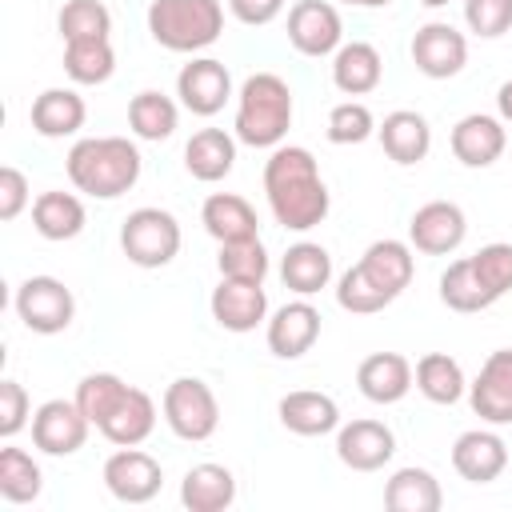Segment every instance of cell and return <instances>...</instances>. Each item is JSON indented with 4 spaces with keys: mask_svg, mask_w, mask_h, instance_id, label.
Wrapping results in <instances>:
<instances>
[{
    "mask_svg": "<svg viewBox=\"0 0 512 512\" xmlns=\"http://www.w3.org/2000/svg\"><path fill=\"white\" fill-rule=\"evenodd\" d=\"M232 164H236V136H228L224 128H200L184 144V168L204 184L224 180Z\"/></svg>",
    "mask_w": 512,
    "mask_h": 512,
    "instance_id": "obj_28",
    "label": "cell"
},
{
    "mask_svg": "<svg viewBox=\"0 0 512 512\" xmlns=\"http://www.w3.org/2000/svg\"><path fill=\"white\" fill-rule=\"evenodd\" d=\"M176 96L188 112L196 116H216L228 100H232V72L212 60V56H196L180 68L176 76Z\"/></svg>",
    "mask_w": 512,
    "mask_h": 512,
    "instance_id": "obj_12",
    "label": "cell"
},
{
    "mask_svg": "<svg viewBox=\"0 0 512 512\" xmlns=\"http://www.w3.org/2000/svg\"><path fill=\"white\" fill-rule=\"evenodd\" d=\"M384 504L392 512H440L444 492L440 480L428 468H396L392 480L384 484Z\"/></svg>",
    "mask_w": 512,
    "mask_h": 512,
    "instance_id": "obj_31",
    "label": "cell"
},
{
    "mask_svg": "<svg viewBox=\"0 0 512 512\" xmlns=\"http://www.w3.org/2000/svg\"><path fill=\"white\" fill-rule=\"evenodd\" d=\"M496 112H500L504 124H512V80L500 84V92H496Z\"/></svg>",
    "mask_w": 512,
    "mask_h": 512,
    "instance_id": "obj_48",
    "label": "cell"
},
{
    "mask_svg": "<svg viewBox=\"0 0 512 512\" xmlns=\"http://www.w3.org/2000/svg\"><path fill=\"white\" fill-rule=\"evenodd\" d=\"M320 340V312L308 304V296L284 304L268 320V348L280 360H300Z\"/></svg>",
    "mask_w": 512,
    "mask_h": 512,
    "instance_id": "obj_18",
    "label": "cell"
},
{
    "mask_svg": "<svg viewBox=\"0 0 512 512\" xmlns=\"http://www.w3.org/2000/svg\"><path fill=\"white\" fill-rule=\"evenodd\" d=\"M84 204L72 192H40L32 200V228L44 240H72L84 232Z\"/></svg>",
    "mask_w": 512,
    "mask_h": 512,
    "instance_id": "obj_32",
    "label": "cell"
},
{
    "mask_svg": "<svg viewBox=\"0 0 512 512\" xmlns=\"http://www.w3.org/2000/svg\"><path fill=\"white\" fill-rule=\"evenodd\" d=\"M212 320L224 332H252L264 316H268V292L256 280H228L220 276V284L212 288Z\"/></svg>",
    "mask_w": 512,
    "mask_h": 512,
    "instance_id": "obj_16",
    "label": "cell"
},
{
    "mask_svg": "<svg viewBox=\"0 0 512 512\" xmlns=\"http://www.w3.org/2000/svg\"><path fill=\"white\" fill-rule=\"evenodd\" d=\"M464 236H468V220L464 208L452 200H428L408 220V240L424 256H448L464 244Z\"/></svg>",
    "mask_w": 512,
    "mask_h": 512,
    "instance_id": "obj_9",
    "label": "cell"
},
{
    "mask_svg": "<svg viewBox=\"0 0 512 512\" xmlns=\"http://www.w3.org/2000/svg\"><path fill=\"white\" fill-rule=\"evenodd\" d=\"M236 500V476L224 464H192L180 480V504L188 512H224Z\"/></svg>",
    "mask_w": 512,
    "mask_h": 512,
    "instance_id": "obj_27",
    "label": "cell"
},
{
    "mask_svg": "<svg viewBox=\"0 0 512 512\" xmlns=\"http://www.w3.org/2000/svg\"><path fill=\"white\" fill-rule=\"evenodd\" d=\"M88 120V104L80 92L72 88H44L36 100H32V128L44 136V140H64V136H76Z\"/></svg>",
    "mask_w": 512,
    "mask_h": 512,
    "instance_id": "obj_22",
    "label": "cell"
},
{
    "mask_svg": "<svg viewBox=\"0 0 512 512\" xmlns=\"http://www.w3.org/2000/svg\"><path fill=\"white\" fill-rule=\"evenodd\" d=\"M412 64L428 80L456 76L468 64V40H464V32H456L444 20H432V24L416 28V36H412Z\"/></svg>",
    "mask_w": 512,
    "mask_h": 512,
    "instance_id": "obj_14",
    "label": "cell"
},
{
    "mask_svg": "<svg viewBox=\"0 0 512 512\" xmlns=\"http://www.w3.org/2000/svg\"><path fill=\"white\" fill-rule=\"evenodd\" d=\"M440 300L452 312H484L488 304H496L492 292L480 284V276H476V268H472L468 256L464 260H452L444 268V276H440Z\"/></svg>",
    "mask_w": 512,
    "mask_h": 512,
    "instance_id": "obj_35",
    "label": "cell"
},
{
    "mask_svg": "<svg viewBox=\"0 0 512 512\" xmlns=\"http://www.w3.org/2000/svg\"><path fill=\"white\" fill-rule=\"evenodd\" d=\"M344 4H352V8H384L392 0H344Z\"/></svg>",
    "mask_w": 512,
    "mask_h": 512,
    "instance_id": "obj_49",
    "label": "cell"
},
{
    "mask_svg": "<svg viewBox=\"0 0 512 512\" xmlns=\"http://www.w3.org/2000/svg\"><path fill=\"white\" fill-rule=\"evenodd\" d=\"M464 20L476 36L496 40L512 28V0H464Z\"/></svg>",
    "mask_w": 512,
    "mask_h": 512,
    "instance_id": "obj_44",
    "label": "cell"
},
{
    "mask_svg": "<svg viewBox=\"0 0 512 512\" xmlns=\"http://www.w3.org/2000/svg\"><path fill=\"white\" fill-rule=\"evenodd\" d=\"M360 268L368 272V280L376 288H384L392 300L412 284V272H416V260H412V248L404 240H376L364 248L360 256Z\"/></svg>",
    "mask_w": 512,
    "mask_h": 512,
    "instance_id": "obj_29",
    "label": "cell"
},
{
    "mask_svg": "<svg viewBox=\"0 0 512 512\" xmlns=\"http://www.w3.org/2000/svg\"><path fill=\"white\" fill-rule=\"evenodd\" d=\"M120 248L136 268H164L180 252V220L164 208H136L120 224Z\"/></svg>",
    "mask_w": 512,
    "mask_h": 512,
    "instance_id": "obj_5",
    "label": "cell"
},
{
    "mask_svg": "<svg viewBox=\"0 0 512 512\" xmlns=\"http://www.w3.org/2000/svg\"><path fill=\"white\" fill-rule=\"evenodd\" d=\"M380 76H384V60L368 40H352L332 52V84L344 96H368L372 88H380Z\"/></svg>",
    "mask_w": 512,
    "mask_h": 512,
    "instance_id": "obj_25",
    "label": "cell"
},
{
    "mask_svg": "<svg viewBox=\"0 0 512 512\" xmlns=\"http://www.w3.org/2000/svg\"><path fill=\"white\" fill-rule=\"evenodd\" d=\"M200 224L216 244H232V240H252L260 236V220L252 212V204L236 192H212L200 208Z\"/></svg>",
    "mask_w": 512,
    "mask_h": 512,
    "instance_id": "obj_24",
    "label": "cell"
},
{
    "mask_svg": "<svg viewBox=\"0 0 512 512\" xmlns=\"http://www.w3.org/2000/svg\"><path fill=\"white\" fill-rule=\"evenodd\" d=\"M412 384H416L412 380V364L400 352H372L356 368V388L372 404H396V400L408 396Z\"/></svg>",
    "mask_w": 512,
    "mask_h": 512,
    "instance_id": "obj_20",
    "label": "cell"
},
{
    "mask_svg": "<svg viewBox=\"0 0 512 512\" xmlns=\"http://www.w3.org/2000/svg\"><path fill=\"white\" fill-rule=\"evenodd\" d=\"M152 428H156V404H152V396L144 388H132L128 384L124 400L100 424V436L112 440L116 448H136V444H144L152 436Z\"/></svg>",
    "mask_w": 512,
    "mask_h": 512,
    "instance_id": "obj_26",
    "label": "cell"
},
{
    "mask_svg": "<svg viewBox=\"0 0 512 512\" xmlns=\"http://www.w3.org/2000/svg\"><path fill=\"white\" fill-rule=\"evenodd\" d=\"M88 416L76 400H44L32 412V444L48 456H72L88 440Z\"/></svg>",
    "mask_w": 512,
    "mask_h": 512,
    "instance_id": "obj_10",
    "label": "cell"
},
{
    "mask_svg": "<svg viewBox=\"0 0 512 512\" xmlns=\"http://www.w3.org/2000/svg\"><path fill=\"white\" fill-rule=\"evenodd\" d=\"M424 8H440V4H448V0H420Z\"/></svg>",
    "mask_w": 512,
    "mask_h": 512,
    "instance_id": "obj_50",
    "label": "cell"
},
{
    "mask_svg": "<svg viewBox=\"0 0 512 512\" xmlns=\"http://www.w3.org/2000/svg\"><path fill=\"white\" fill-rule=\"evenodd\" d=\"M164 424L180 436V440H208L216 428H220V404H216V392L200 380V376H180L164 388Z\"/></svg>",
    "mask_w": 512,
    "mask_h": 512,
    "instance_id": "obj_6",
    "label": "cell"
},
{
    "mask_svg": "<svg viewBox=\"0 0 512 512\" xmlns=\"http://www.w3.org/2000/svg\"><path fill=\"white\" fill-rule=\"evenodd\" d=\"M276 416L288 432L296 436H328L340 428V408L328 392H312V388H296L276 404Z\"/></svg>",
    "mask_w": 512,
    "mask_h": 512,
    "instance_id": "obj_21",
    "label": "cell"
},
{
    "mask_svg": "<svg viewBox=\"0 0 512 512\" xmlns=\"http://www.w3.org/2000/svg\"><path fill=\"white\" fill-rule=\"evenodd\" d=\"M176 120H180V112H176L172 96H164L156 88H144L128 100V128L140 140H156V144L168 140L176 132Z\"/></svg>",
    "mask_w": 512,
    "mask_h": 512,
    "instance_id": "obj_34",
    "label": "cell"
},
{
    "mask_svg": "<svg viewBox=\"0 0 512 512\" xmlns=\"http://www.w3.org/2000/svg\"><path fill=\"white\" fill-rule=\"evenodd\" d=\"M372 132H376L372 108L360 100H344L328 112V140L332 144H364Z\"/></svg>",
    "mask_w": 512,
    "mask_h": 512,
    "instance_id": "obj_42",
    "label": "cell"
},
{
    "mask_svg": "<svg viewBox=\"0 0 512 512\" xmlns=\"http://www.w3.org/2000/svg\"><path fill=\"white\" fill-rule=\"evenodd\" d=\"M452 468L468 484H492L508 468V444L488 428H468L452 444Z\"/></svg>",
    "mask_w": 512,
    "mask_h": 512,
    "instance_id": "obj_19",
    "label": "cell"
},
{
    "mask_svg": "<svg viewBox=\"0 0 512 512\" xmlns=\"http://www.w3.org/2000/svg\"><path fill=\"white\" fill-rule=\"evenodd\" d=\"M264 196L288 232H308L328 216V184L320 176V164L300 144H280L264 160Z\"/></svg>",
    "mask_w": 512,
    "mask_h": 512,
    "instance_id": "obj_1",
    "label": "cell"
},
{
    "mask_svg": "<svg viewBox=\"0 0 512 512\" xmlns=\"http://www.w3.org/2000/svg\"><path fill=\"white\" fill-rule=\"evenodd\" d=\"M216 268H220V276H228V280H256V284H264V276H268V252H264L260 236H252V240H232V244H220Z\"/></svg>",
    "mask_w": 512,
    "mask_h": 512,
    "instance_id": "obj_40",
    "label": "cell"
},
{
    "mask_svg": "<svg viewBox=\"0 0 512 512\" xmlns=\"http://www.w3.org/2000/svg\"><path fill=\"white\" fill-rule=\"evenodd\" d=\"M288 44L300 56H332L344 44L340 12L328 0H296L288 8Z\"/></svg>",
    "mask_w": 512,
    "mask_h": 512,
    "instance_id": "obj_8",
    "label": "cell"
},
{
    "mask_svg": "<svg viewBox=\"0 0 512 512\" xmlns=\"http://www.w3.org/2000/svg\"><path fill=\"white\" fill-rule=\"evenodd\" d=\"M468 404L484 424H512V348H496L480 364L468 384Z\"/></svg>",
    "mask_w": 512,
    "mask_h": 512,
    "instance_id": "obj_13",
    "label": "cell"
},
{
    "mask_svg": "<svg viewBox=\"0 0 512 512\" xmlns=\"http://www.w3.org/2000/svg\"><path fill=\"white\" fill-rule=\"evenodd\" d=\"M336 304H340L344 312H352V316H372V312L388 308L392 296H388L384 288H376L360 264H352V268L340 276V284H336Z\"/></svg>",
    "mask_w": 512,
    "mask_h": 512,
    "instance_id": "obj_41",
    "label": "cell"
},
{
    "mask_svg": "<svg viewBox=\"0 0 512 512\" xmlns=\"http://www.w3.org/2000/svg\"><path fill=\"white\" fill-rule=\"evenodd\" d=\"M44 488L40 464L24 452V448H0V496L8 504H32Z\"/></svg>",
    "mask_w": 512,
    "mask_h": 512,
    "instance_id": "obj_36",
    "label": "cell"
},
{
    "mask_svg": "<svg viewBox=\"0 0 512 512\" xmlns=\"http://www.w3.org/2000/svg\"><path fill=\"white\" fill-rule=\"evenodd\" d=\"M164 484V468L156 456L140 448H120L104 460V488L120 504H148Z\"/></svg>",
    "mask_w": 512,
    "mask_h": 512,
    "instance_id": "obj_11",
    "label": "cell"
},
{
    "mask_svg": "<svg viewBox=\"0 0 512 512\" xmlns=\"http://www.w3.org/2000/svg\"><path fill=\"white\" fill-rule=\"evenodd\" d=\"M236 140L248 148H280L292 128V88L276 72H256L236 96Z\"/></svg>",
    "mask_w": 512,
    "mask_h": 512,
    "instance_id": "obj_3",
    "label": "cell"
},
{
    "mask_svg": "<svg viewBox=\"0 0 512 512\" xmlns=\"http://www.w3.org/2000/svg\"><path fill=\"white\" fill-rule=\"evenodd\" d=\"M140 148L128 136H84L68 152V180L76 192L96 200H116L140 180Z\"/></svg>",
    "mask_w": 512,
    "mask_h": 512,
    "instance_id": "obj_2",
    "label": "cell"
},
{
    "mask_svg": "<svg viewBox=\"0 0 512 512\" xmlns=\"http://www.w3.org/2000/svg\"><path fill=\"white\" fill-rule=\"evenodd\" d=\"M480 284L492 292V300H500L504 292H512V244L496 240V244H484L476 256H468Z\"/></svg>",
    "mask_w": 512,
    "mask_h": 512,
    "instance_id": "obj_43",
    "label": "cell"
},
{
    "mask_svg": "<svg viewBox=\"0 0 512 512\" xmlns=\"http://www.w3.org/2000/svg\"><path fill=\"white\" fill-rule=\"evenodd\" d=\"M336 456L352 472H376L396 456V436L384 420H348L336 432Z\"/></svg>",
    "mask_w": 512,
    "mask_h": 512,
    "instance_id": "obj_15",
    "label": "cell"
},
{
    "mask_svg": "<svg viewBox=\"0 0 512 512\" xmlns=\"http://www.w3.org/2000/svg\"><path fill=\"white\" fill-rule=\"evenodd\" d=\"M228 12L248 24V28H260V24H272L280 12H284V0H228Z\"/></svg>",
    "mask_w": 512,
    "mask_h": 512,
    "instance_id": "obj_47",
    "label": "cell"
},
{
    "mask_svg": "<svg viewBox=\"0 0 512 512\" xmlns=\"http://www.w3.org/2000/svg\"><path fill=\"white\" fill-rule=\"evenodd\" d=\"M16 316L24 320L28 332H40V336H56L72 324L76 316V296L64 280L56 276H28L20 288H16Z\"/></svg>",
    "mask_w": 512,
    "mask_h": 512,
    "instance_id": "obj_7",
    "label": "cell"
},
{
    "mask_svg": "<svg viewBox=\"0 0 512 512\" xmlns=\"http://www.w3.org/2000/svg\"><path fill=\"white\" fill-rule=\"evenodd\" d=\"M64 72L76 84H104L116 72V52L108 40H68L64 44Z\"/></svg>",
    "mask_w": 512,
    "mask_h": 512,
    "instance_id": "obj_37",
    "label": "cell"
},
{
    "mask_svg": "<svg viewBox=\"0 0 512 512\" xmlns=\"http://www.w3.org/2000/svg\"><path fill=\"white\" fill-rule=\"evenodd\" d=\"M148 32L168 52H200L220 40L224 8L220 0H152Z\"/></svg>",
    "mask_w": 512,
    "mask_h": 512,
    "instance_id": "obj_4",
    "label": "cell"
},
{
    "mask_svg": "<svg viewBox=\"0 0 512 512\" xmlns=\"http://www.w3.org/2000/svg\"><path fill=\"white\" fill-rule=\"evenodd\" d=\"M124 392H128V384L116 376V372H88L80 384H76V404H80V412L88 416V424L92 428H100L108 416H112V408L124 400Z\"/></svg>",
    "mask_w": 512,
    "mask_h": 512,
    "instance_id": "obj_38",
    "label": "cell"
},
{
    "mask_svg": "<svg viewBox=\"0 0 512 512\" xmlns=\"http://www.w3.org/2000/svg\"><path fill=\"white\" fill-rule=\"evenodd\" d=\"M504 148H508V128L500 116L472 112V116H460L452 128V156L464 168H488L504 156Z\"/></svg>",
    "mask_w": 512,
    "mask_h": 512,
    "instance_id": "obj_17",
    "label": "cell"
},
{
    "mask_svg": "<svg viewBox=\"0 0 512 512\" xmlns=\"http://www.w3.org/2000/svg\"><path fill=\"white\" fill-rule=\"evenodd\" d=\"M28 200H32V192H28V176H24L20 168L4 164V168H0V220H16V216L24 212Z\"/></svg>",
    "mask_w": 512,
    "mask_h": 512,
    "instance_id": "obj_46",
    "label": "cell"
},
{
    "mask_svg": "<svg viewBox=\"0 0 512 512\" xmlns=\"http://www.w3.org/2000/svg\"><path fill=\"white\" fill-rule=\"evenodd\" d=\"M376 136H380V148L388 152V160H396V164H420L424 156H428V148H432V128H428V120L420 116V112H412V108H396V112H388L384 116V124L376 128Z\"/></svg>",
    "mask_w": 512,
    "mask_h": 512,
    "instance_id": "obj_23",
    "label": "cell"
},
{
    "mask_svg": "<svg viewBox=\"0 0 512 512\" xmlns=\"http://www.w3.org/2000/svg\"><path fill=\"white\" fill-rule=\"evenodd\" d=\"M412 380H416L420 396L432 400V404H456L468 392L464 368L448 352H424L416 360V368H412Z\"/></svg>",
    "mask_w": 512,
    "mask_h": 512,
    "instance_id": "obj_33",
    "label": "cell"
},
{
    "mask_svg": "<svg viewBox=\"0 0 512 512\" xmlns=\"http://www.w3.org/2000/svg\"><path fill=\"white\" fill-rule=\"evenodd\" d=\"M28 416H32V404H28L24 384H16V380H0V436L12 440L24 424H32Z\"/></svg>",
    "mask_w": 512,
    "mask_h": 512,
    "instance_id": "obj_45",
    "label": "cell"
},
{
    "mask_svg": "<svg viewBox=\"0 0 512 512\" xmlns=\"http://www.w3.org/2000/svg\"><path fill=\"white\" fill-rule=\"evenodd\" d=\"M56 28L68 40H108L112 32V12L100 4V0H64L60 16H56Z\"/></svg>",
    "mask_w": 512,
    "mask_h": 512,
    "instance_id": "obj_39",
    "label": "cell"
},
{
    "mask_svg": "<svg viewBox=\"0 0 512 512\" xmlns=\"http://www.w3.org/2000/svg\"><path fill=\"white\" fill-rule=\"evenodd\" d=\"M280 280L296 296H316L332 280V256H328V248L324 244H312V240L292 244L284 252V260H280Z\"/></svg>",
    "mask_w": 512,
    "mask_h": 512,
    "instance_id": "obj_30",
    "label": "cell"
}]
</instances>
